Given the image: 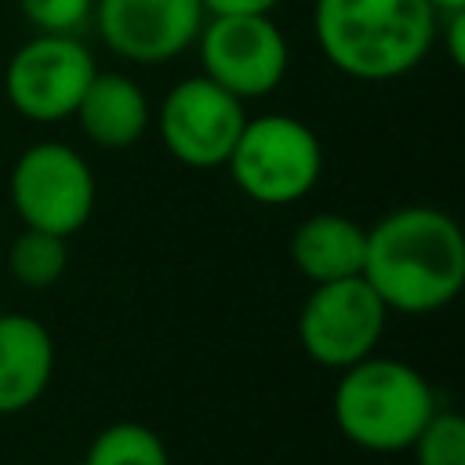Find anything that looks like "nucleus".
<instances>
[{
    "instance_id": "20",
    "label": "nucleus",
    "mask_w": 465,
    "mask_h": 465,
    "mask_svg": "<svg viewBox=\"0 0 465 465\" xmlns=\"http://www.w3.org/2000/svg\"><path fill=\"white\" fill-rule=\"evenodd\" d=\"M436 15H454V11H465V0H425Z\"/></svg>"
},
{
    "instance_id": "7",
    "label": "nucleus",
    "mask_w": 465,
    "mask_h": 465,
    "mask_svg": "<svg viewBox=\"0 0 465 465\" xmlns=\"http://www.w3.org/2000/svg\"><path fill=\"white\" fill-rule=\"evenodd\" d=\"M196 47L200 73L240 102L272 94L291 62L272 15H207Z\"/></svg>"
},
{
    "instance_id": "15",
    "label": "nucleus",
    "mask_w": 465,
    "mask_h": 465,
    "mask_svg": "<svg viewBox=\"0 0 465 465\" xmlns=\"http://www.w3.org/2000/svg\"><path fill=\"white\" fill-rule=\"evenodd\" d=\"M65 265H69L65 240L51 236V232H40V229H22L11 243V251H7L11 276L29 291H44V287L58 283Z\"/></svg>"
},
{
    "instance_id": "2",
    "label": "nucleus",
    "mask_w": 465,
    "mask_h": 465,
    "mask_svg": "<svg viewBox=\"0 0 465 465\" xmlns=\"http://www.w3.org/2000/svg\"><path fill=\"white\" fill-rule=\"evenodd\" d=\"M436 18L425 0H316L312 33L338 73L352 80H396L429 54Z\"/></svg>"
},
{
    "instance_id": "13",
    "label": "nucleus",
    "mask_w": 465,
    "mask_h": 465,
    "mask_svg": "<svg viewBox=\"0 0 465 465\" xmlns=\"http://www.w3.org/2000/svg\"><path fill=\"white\" fill-rule=\"evenodd\" d=\"M363 251H367V229L334 211L309 214L291 232V262L309 283L360 276Z\"/></svg>"
},
{
    "instance_id": "19",
    "label": "nucleus",
    "mask_w": 465,
    "mask_h": 465,
    "mask_svg": "<svg viewBox=\"0 0 465 465\" xmlns=\"http://www.w3.org/2000/svg\"><path fill=\"white\" fill-rule=\"evenodd\" d=\"M203 15H272L280 0H200Z\"/></svg>"
},
{
    "instance_id": "9",
    "label": "nucleus",
    "mask_w": 465,
    "mask_h": 465,
    "mask_svg": "<svg viewBox=\"0 0 465 465\" xmlns=\"http://www.w3.org/2000/svg\"><path fill=\"white\" fill-rule=\"evenodd\" d=\"M247 124L243 102L222 91L203 73L178 80L156 113L163 149L185 167H225Z\"/></svg>"
},
{
    "instance_id": "18",
    "label": "nucleus",
    "mask_w": 465,
    "mask_h": 465,
    "mask_svg": "<svg viewBox=\"0 0 465 465\" xmlns=\"http://www.w3.org/2000/svg\"><path fill=\"white\" fill-rule=\"evenodd\" d=\"M436 36H443L447 58H450L454 65H461V62H465V11L440 15V18H436Z\"/></svg>"
},
{
    "instance_id": "10",
    "label": "nucleus",
    "mask_w": 465,
    "mask_h": 465,
    "mask_svg": "<svg viewBox=\"0 0 465 465\" xmlns=\"http://www.w3.org/2000/svg\"><path fill=\"white\" fill-rule=\"evenodd\" d=\"M94 25L105 47L134 65H163L196 44L200 0H94Z\"/></svg>"
},
{
    "instance_id": "16",
    "label": "nucleus",
    "mask_w": 465,
    "mask_h": 465,
    "mask_svg": "<svg viewBox=\"0 0 465 465\" xmlns=\"http://www.w3.org/2000/svg\"><path fill=\"white\" fill-rule=\"evenodd\" d=\"M414 465H465V418L450 407H436L411 443Z\"/></svg>"
},
{
    "instance_id": "12",
    "label": "nucleus",
    "mask_w": 465,
    "mask_h": 465,
    "mask_svg": "<svg viewBox=\"0 0 465 465\" xmlns=\"http://www.w3.org/2000/svg\"><path fill=\"white\" fill-rule=\"evenodd\" d=\"M149 98L138 87V80L124 76V73H94L73 120L80 124L84 138L98 149H131L145 127H149Z\"/></svg>"
},
{
    "instance_id": "8",
    "label": "nucleus",
    "mask_w": 465,
    "mask_h": 465,
    "mask_svg": "<svg viewBox=\"0 0 465 465\" xmlns=\"http://www.w3.org/2000/svg\"><path fill=\"white\" fill-rule=\"evenodd\" d=\"M98 73L80 36L36 33L4 69V94L11 109L33 124H62L76 113L91 76Z\"/></svg>"
},
{
    "instance_id": "1",
    "label": "nucleus",
    "mask_w": 465,
    "mask_h": 465,
    "mask_svg": "<svg viewBox=\"0 0 465 465\" xmlns=\"http://www.w3.org/2000/svg\"><path fill=\"white\" fill-rule=\"evenodd\" d=\"M360 276L389 312H436L465 287V236L440 207H396L367 229Z\"/></svg>"
},
{
    "instance_id": "6",
    "label": "nucleus",
    "mask_w": 465,
    "mask_h": 465,
    "mask_svg": "<svg viewBox=\"0 0 465 465\" xmlns=\"http://www.w3.org/2000/svg\"><path fill=\"white\" fill-rule=\"evenodd\" d=\"M389 309L363 276L312 283L298 312V341L305 356L327 371H345L378 352Z\"/></svg>"
},
{
    "instance_id": "5",
    "label": "nucleus",
    "mask_w": 465,
    "mask_h": 465,
    "mask_svg": "<svg viewBox=\"0 0 465 465\" xmlns=\"http://www.w3.org/2000/svg\"><path fill=\"white\" fill-rule=\"evenodd\" d=\"M11 207L25 229L69 240L94 211V171L84 153L65 142H36L18 153L7 178Z\"/></svg>"
},
{
    "instance_id": "11",
    "label": "nucleus",
    "mask_w": 465,
    "mask_h": 465,
    "mask_svg": "<svg viewBox=\"0 0 465 465\" xmlns=\"http://www.w3.org/2000/svg\"><path fill=\"white\" fill-rule=\"evenodd\" d=\"M54 378V338L29 312H0V414L29 411Z\"/></svg>"
},
{
    "instance_id": "17",
    "label": "nucleus",
    "mask_w": 465,
    "mask_h": 465,
    "mask_svg": "<svg viewBox=\"0 0 465 465\" xmlns=\"http://www.w3.org/2000/svg\"><path fill=\"white\" fill-rule=\"evenodd\" d=\"M18 11L36 33L76 36L94 15V0H18Z\"/></svg>"
},
{
    "instance_id": "3",
    "label": "nucleus",
    "mask_w": 465,
    "mask_h": 465,
    "mask_svg": "<svg viewBox=\"0 0 465 465\" xmlns=\"http://www.w3.org/2000/svg\"><path fill=\"white\" fill-rule=\"evenodd\" d=\"M436 407V389L418 367L378 352L338 371V385L331 396L338 432L367 454L411 450L414 436Z\"/></svg>"
},
{
    "instance_id": "4",
    "label": "nucleus",
    "mask_w": 465,
    "mask_h": 465,
    "mask_svg": "<svg viewBox=\"0 0 465 465\" xmlns=\"http://www.w3.org/2000/svg\"><path fill=\"white\" fill-rule=\"evenodd\" d=\"M236 189L265 207H283L312 193L323 174V145L316 131L287 113L247 116L229 160Z\"/></svg>"
},
{
    "instance_id": "14",
    "label": "nucleus",
    "mask_w": 465,
    "mask_h": 465,
    "mask_svg": "<svg viewBox=\"0 0 465 465\" xmlns=\"http://www.w3.org/2000/svg\"><path fill=\"white\" fill-rule=\"evenodd\" d=\"M84 465H171V454L149 425L113 421L91 440Z\"/></svg>"
}]
</instances>
